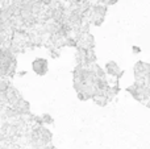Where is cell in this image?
<instances>
[{
	"label": "cell",
	"instance_id": "cell-5",
	"mask_svg": "<svg viewBox=\"0 0 150 149\" xmlns=\"http://www.w3.org/2000/svg\"><path fill=\"white\" fill-rule=\"evenodd\" d=\"M92 100L96 103L98 106H100V107H104V106H107L109 103L108 98L105 96V94L104 92H98L96 95H93L92 96Z\"/></svg>",
	"mask_w": 150,
	"mask_h": 149
},
{
	"label": "cell",
	"instance_id": "cell-3",
	"mask_svg": "<svg viewBox=\"0 0 150 149\" xmlns=\"http://www.w3.org/2000/svg\"><path fill=\"white\" fill-rule=\"evenodd\" d=\"M32 69L37 75H45L47 73V61L45 58H36L32 62Z\"/></svg>",
	"mask_w": 150,
	"mask_h": 149
},
{
	"label": "cell",
	"instance_id": "cell-8",
	"mask_svg": "<svg viewBox=\"0 0 150 149\" xmlns=\"http://www.w3.org/2000/svg\"><path fill=\"white\" fill-rule=\"evenodd\" d=\"M133 52H134L136 54H137V53H140V52H141V49H140V48H137V46H133Z\"/></svg>",
	"mask_w": 150,
	"mask_h": 149
},
{
	"label": "cell",
	"instance_id": "cell-2",
	"mask_svg": "<svg viewBox=\"0 0 150 149\" xmlns=\"http://www.w3.org/2000/svg\"><path fill=\"white\" fill-rule=\"evenodd\" d=\"M4 96H5V102H7V104L9 106V107H12V106L16 104L20 99H23L20 91H18L17 89H15L13 86H9V89L4 92Z\"/></svg>",
	"mask_w": 150,
	"mask_h": 149
},
{
	"label": "cell",
	"instance_id": "cell-7",
	"mask_svg": "<svg viewBox=\"0 0 150 149\" xmlns=\"http://www.w3.org/2000/svg\"><path fill=\"white\" fill-rule=\"evenodd\" d=\"M50 52H52V53H50V55H52L53 58H58V57H59V53H58V50L55 49V48H52V49H50Z\"/></svg>",
	"mask_w": 150,
	"mask_h": 149
},
{
	"label": "cell",
	"instance_id": "cell-6",
	"mask_svg": "<svg viewBox=\"0 0 150 149\" xmlns=\"http://www.w3.org/2000/svg\"><path fill=\"white\" fill-rule=\"evenodd\" d=\"M41 121H42V126H46V124L54 123V119H53L52 115H49V114H44V115L41 116Z\"/></svg>",
	"mask_w": 150,
	"mask_h": 149
},
{
	"label": "cell",
	"instance_id": "cell-4",
	"mask_svg": "<svg viewBox=\"0 0 150 149\" xmlns=\"http://www.w3.org/2000/svg\"><path fill=\"white\" fill-rule=\"evenodd\" d=\"M105 75H109V77H116V78H120V77L124 74V71L120 69V66L117 65L115 61H108L105 63Z\"/></svg>",
	"mask_w": 150,
	"mask_h": 149
},
{
	"label": "cell",
	"instance_id": "cell-1",
	"mask_svg": "<svg viewBox=\"0 0 150 149\" xmlns=\"http://www.w3.org/2000/svg\"><path fill=\"white\" fill-rule=\"evenodd\" d=\"M150 75V66L149 63L146 62H142V61H138L136 62L134 65V78H136V82L141 83L144 81L145 77H149Z\"/></svg>",
	"mask_w": 150,
	"mask_h": 149
}]
</instances>
